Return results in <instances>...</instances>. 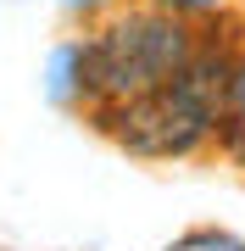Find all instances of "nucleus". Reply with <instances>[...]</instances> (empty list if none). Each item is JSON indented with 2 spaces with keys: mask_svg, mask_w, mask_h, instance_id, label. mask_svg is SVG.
Masks as SVG:
<instances>
[{
  "mask_svg": "<svg viewBox=\"0 0 245 251\" xmlns=\"http://www.w3.org/2000/svg\"><path fill=\"white\" fill-rule=\"evenodd\" d=\"M228 78H234V67L218 50H190V62L167 84L117 100L111 134L134 156H190L218 123V112L228 100Z\"/></svg>",
  "mask_w": 245,
  "mask_h": 251,
  "instance_id": "f257e3e1",
  "label": "nucleus"
},
{
  "mask_svg": "<svg viewBox=\"0 0 245 251\" xmlns=\"http://www.w3.org/2000/svg\"><path fill=\"white\" fill-rule=\"evenodd\" d=\"M190 34L173 11H134V17H117L106 34L95 39L89 50L78 56L84 62V90L128 100V95H145L156 84H167L173 73L190 62Z\"/></svg>",
  "mask_w": 245,
  "mask_h": 251,
  "instance_id": "f03ea898",
  "label": "nucleus"
},
{
  "mask_svg": "<svg viewBox=\"0 0 245 251\" xmlns=\"http://www.w3.org/2000/svg\"><path fill=\"white\" fill-rule=\"evenodd\" d=\"M151 6H162V11H212V6H223V0H151Z\"/></svg>",
  "mask_w": 245,
  "mask_h": 251,
  "instance_id": "7ed1b4c3",
  "label": "nucleus"
},
{
  "mask_svg": "<svg viewBox=\"0 0 245 251\" xmlns=\"http://www.w3.org/2000/svg\"><path fill=\"white\" fill-rule=\"evenodd\" d=\"M228 100H234V112L245 117V62L234 67V78H228Z\"/></svg>",
  "mask_w": 245,
  "mask_h": 251,
  "instance_id": "20e7f679",
  "label": "nucleus"
}]
</instances>
